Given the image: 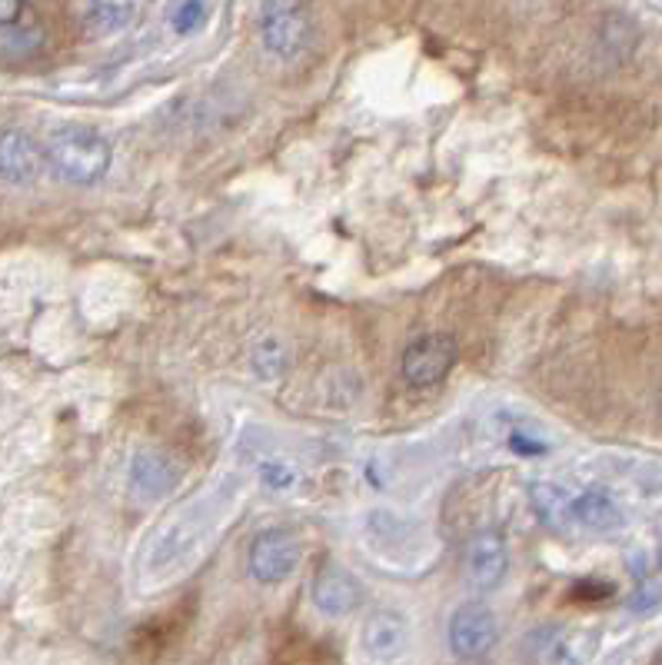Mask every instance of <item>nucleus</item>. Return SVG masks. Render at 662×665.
Returning <instances> with one entry per match:
<instances>
[{"mask_svg": "<svg viewBox=\"0 0 662 665\" xmlns=\"http://www.w3.org/2000/svg\"><path fill=\"white\" fill-rule=\"evenodd\" d=\"M43 160L61 180L74 187H90L107 177L114 163V147L93 127H61L43 143Z\"/></svg>", "mask_w": 662, "mask_h": 665, "instance_id": "f257e3e1", "label": "nucleus"}, {"mask_svg": "<svg viewBox=\"0 0 662 665\" xmlns=\"http://www.w3.org/2000/svg\"><path fill=\"white\" fill-rule=\"evenodd\" d=\"M313 37L310 8L303 0H263L260 8V40L270 53L293 61Z\"/></svg>", "mask_w": 662, "mask_h": 665, "instance_id": "f03ea898", "label": "nucleus"}, {"mask_svg": "<svg viewBox=\"0 0 662 665\" xmlns=\"http://www.w3.org/2000/svg\"><path fill=\"white\" fill-rule=\"evenodd\" d=\"M457 356H460V347L450 332H429V337H420L403 350L400 369L410 386L429 390V386H439L450 376V369L457 366Z\"/></svg>", "mask_w": 662, "mask_h": 665, "instance_id": "7ed1b4c3", "label": "nucleus"}, {"mask_svg": "<svg viewBox=\"0 0 662 665\" xmlns=\"http://www.w3.org/2000/svg\"><path fill=\"white\" fill-rule=\"evenodd\" d=\"M250 576L263 586L287 582L300 566V539L290 529H263L250 542Z\"/></svg>", "mask_w": 662, "mask_h": 665, "instance_id": "20e7f679", "label": "nucleus"}, {"mask_svg": "<svg viewBox=\"0 0 662 665\" xmlns=\"http://www.w3.org/2000/svg\"><path fill=\"white\" fill-rule=\"evenodd\" d=\"M447 639L457 658H483L496 642H500V623H496L489 605L466 602L450 616Z\"/></svg>", "mask_w": 662, "mask_h": 665, "instance_id": "39448f33", "label": "nucleus"}, {"mask_svg": "<svg viewBox=\"0 0 662 665\" xmlns=\"http://www.w3.org/2000/svg\"><path fill=\"white\" fill-rule=\"evenodd\" d=\"M363 582L340 563H323L316 569V579H313V602L323 616H334V619H344L350 613L363 605Z\"/></svg>", "mask_w": 662, "mask_h": 665, "instance_id": "423d86ee", "label": "nucleus"}, {"mask_svg": "<svg viewBox=\"0 0 662 665\" xmlns=\"http://www.w3.org/2000/svg\"><path fill=\"white\" fill-rule=\"evenodd\" d=\"M466 579L473 589L489 592L503 582L507 569H510V552L500 532H479L470 539L466 545V560H463Z\"/></svg>", "mask_w": 662, "mask_h": 665, "instance_id": "0eeeda50", "label": "nucleus"}, {"mask_svg": "<svg viewBox=\"0 0 662 665\" xmlns=\"http://www.w3.org/2000/svg\"><path fill=\"white\" fill-rule=\"evenodd\" d=\"M360 639H363V649L370 658L390 662L410 642V619L400 613V608H376V613L366 616Z\"/></svg>", "mask_w": 662, "mask_h": 665, "instance_id": "6e6552de", "label": "nucleus"}, {"mask_svg": "<svg viewBox=\"0 0 662 665\" xmlns=\"http://www.w3.org/2000/svg\"><path fill=\"white\" fill-rule=\"evenodd\" d=\"M43 153L24 130H0V177L27 187L40 177Z\"/></svg>", "mask_w": 662, "mask_h": 665, "instance_id": "1a4fd4ad", "label": "nucleus"}, {"mask_svg": "<svg viewBox=\"0 0 662 665\" xmlns=\"http://www.w3.org/2000/svg\"><path fill=\"white\" fill-rule=\"evenodd\" d=\"M570 516L576 526H583L586 532H599V536H610L623 526V510L616 506V499L602 489L579 492L570 503Z\"/></svg>", "mask_w": 662, "mask_h": 665, "instance_id": "9d476101", "label": "nucleus"}, {"mask_svg": "<svg viewBox=\"0 0 662 665\" xmlns=\"http://www.w3.org/2000/svg\"><path fill=\"white\" fill-rule=\"evenodd\" d=\"M174 482V473H171V463L163 460L160 453H140L134 456V486L147 495H160L167 492Z\"/></svg>", "mask_w": 662, "mask_h": 665, "instance_id": "9b49d317", "label": "nucleus"}, {"mask_svg": "<svg viewBox=\"0 0 662 665\" xmlns=\"http://www.w3.org/2000/svg\"><path fill=\"white\" fill-rule=\"evenodd\" d=\"M203 17H207L203 0H184L180 11L174 14V27H177V34H190L203 24Z\"/></svg>", "mask_w": 662, "mask_h": 665, "instance_id": "f8f14e48", "label": "nucleus"}, {"mask_svg": "<svg viewBox=\"0 0 662 665\" xmlns=\"http://www.w3.org/2000/svg\"><path fill=\"white\" fill-rule=\"evenodd\" d=\"M263 482H266L270 489H287V486L297 482V473H293L287 463H266V466H263Z\"/></svg>", "mask_w": 662, "mask_h": 665, "instance_id": "ddd939ff", "label": "nucleus"}, {"mask_svg": "<svg viewBox=\"0 0 662 665\" xmlns=\"http://www.w3.org/2000/svg\"><path fill=\"white\" fill-rule=\"evenodd\" d=\"M21 11H24L21 0H0V27L17 24V21H21Z\"/></svg>", "mask_w": 662, "mask_h": 665, "instance_id": "4468645a", "label": "nucleus"}, {"mask_svg": "<svg viewBox=\"0 0 662 665\" xmlns=\"http://www.w3.org/2000/svg\"><path fill=\"white\" fill-rule=\"evenodd\" d=\"M510 442H513V450H516V453H526V456L546 453L542 442H533V439H526V436H520V432H513V436H510Z\"/></svg>", "mask_w": 662, "mask_h": 665, "instance_id": "2eb2a0df", "label": "nucleus"}]
</instances>
